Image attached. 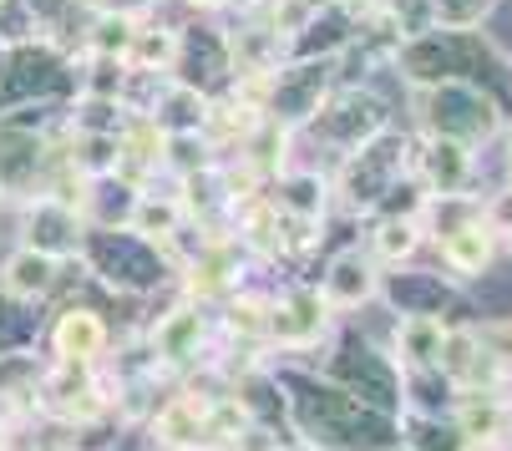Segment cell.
Wrapping results in <instances>:
<instances>
[{
    "label": "cell",
    "instance_id": "7402d4cb",
    "mask_svg": "<svg viewBox=\"0 0 512 451\" xmlns=\"http://www.w3.org/2000/svg\"><path fill=\"white\" fill-rule=\"evenodd\" d=\"M482 218L492 223V234H507V229H512V188L497 193V198H487V203H482Z\"/></svg>",
    "mask_w": 512,
    "mask_h": 451
},
{
    "label": "cell",
    "instance_id": "9c48e42d",
    "mask_svg": "<svg viewBox=\"0 0 512 451\" xmlns=\"http://www.w3.org/2000/svg\"><path fill=\"white\" fill-rule=\"evenodd\" d=\"M512 426V406L497 396V391H462L457 401V431L472 441V446H497Z\"/></svg>",
    "mask_w": 512,
    "mask_h": 451
},
{
    "label": "cell",
    "instance_id": "30bf717a",
    "mask_svg": "<svg viewBox=\"0 0 512 451\" xmlns=\"http://www.w3.org/2000/svg\"><path fill=\"white\" fill-rule=\"evenodd\" d=\"M208 401H213V396H203V391L173 396V401L153 416V441H158V446H198V441H203Z\"/></svg>",
    "mask_w": 512,
    "mask_h": 451
},
{
    "label": "cell",
    "instance_id": "ba28073f",
    "mask_svg": "<svg viewBox=\"0 0 512 451\" xmlns=\"http://www.w3.org/2000/svg\"><path fill=\"white\" fill-rule=\"evenodd\" d=\"M56 274H61V259L56 254H41L31 244H21L6 264H0V289L11 299H41L56 289Z\"/></svg>",
    "mask_w": 512,
    "mask_h": 451
},
{
    "label": "cell",
    "instance_id": "ac0fdd59",
    "mask_svg": "<svg viewBox=\"0 0 512 451\" xmlns=\"http://www.w3.org/2000/svg\"><path fill=\"white\" fill-rule=\"evenodd\" d=\"M259 254H279L289 239H284V218H279V208L274 203H264V198H249L244 203V229H239Z\"/></svg>",
    "mask_w": 512,
    "mask_h": 451
},
{
    "label": "cell",
    "instance_id": "3957f363",
    "mask_svg": "<svg viewBox=\"0 0 512 451\" xmlns=\"http://www.w3.org/2000/svg\"><path fill=\"white\" fill-rule=\"evenodd\" d=\"M26 244L41 249V254H56V259L77 254V244H82V213L71 203H61V198H51V193H36L31 213H26Z\"/></svg>",
    "mask_w": 512,
    "mask_h": 451
},
{
    "label": "cell",
    "instance_id": "5bb4252c",
    "mask_svg": "<svg viewBox=\"0 0 512 451\" xmlns=\"http://www.w3.org/2000/svg\"><path fill=\"white\" fill-rule=\"evenodd\" d=\"M274 208L284 213V223H315L325 213V178L320 173H284Z\"/></svg>",
    "mask_w": 512,
    "mask_h": 451
},
{
    "label": "cell",
    "instance_id": "603a6c76",
    "mask_svg": "<svg viewBox=\"0 0 512 451\" xmlns=\"http://www.w3.org/2000/svg\"><path fill=\"white\" fill-rule=\"evenodd\" d=\"M153 6H158V0H102V11H117V16H132V21L148 16Z\"/></svg>",
    "mask_w": 512,
    "mask_h": 451
},
{
    "label": "cell",
    "instance_id": "484cf974",
    "mask_svg": "<svg viewBox=\"0 0 512 451\" xmlns=\"http://www.w3.org/2000/svg\"><path fill=\"white\" fill-rule=\"evenodd\" d=\"M502 239H507V244H512V229H507V234H502Z\"/></svg>",
    "mask_w": 512,
    "mask_h": 451
},
{
    "label": "cell",
    "instance_id": "2e32d148",
    "mask_svg": "<svg viewBox=\"0 0 512 451\" xmlns=\"http://www.w3.org/2000/svg\"><path fill=\"white\" fill-rule=\"evenodd\" d=\"M416 244H421V218H416V213H391V218L376 223V234H371V249H376V259H386V264L411 259Z\"/></svg>",
    "mask_w": 512,
    "mask_h": 451
},
{
    "label": "cell",
    "instance_id": "7a4b0ae2",
    "mask_svg": "<svg viewBox=\"0 0 512 451\" xmlns=\"http://www.w3.org/2000/svg\"><path fill=\"white\" fill-rule=\"evenodd\" d=\"M436 244H442V264H447L457 279H477V274L492 264L497 234H492V223L482 218V208H467L457 223H447V229L436 234Z\"/></svg>",
    "mask_w": 512,
    "mask_h": 451
},
{
    "label": "cell",
    "instance_id": "9a60e30c",
    "mask_svg": "<svg viewBox=\"0 0 512 451\" xmlns=\"http://www.w3.org/2000/svg\"><path fill=\"white\" fill-rule=\"evenodd\" d=\"M249 426H254V411H249L244 396H213L208 401V416H203V441L234 446V441L249 436Z\"/></svg>",
    "mask_w": 512,
    "mask_h": 451
},
{
    "label": "cell",
    "instance_id": "d4e9b609",
    "mask_svg": "<svg viewBox=\"0 0 512 451\" xmlns=\"http://www.w3.org/2000/svg\"><path fill=\"white\" fill-rule=\"evenodd\" d=\"M6 51H11V41H6V36H0V61H6Z\"/></svg>",
    "mask_w": 512,
    "mask_h": 451
},
{
    "label": "cell",
    "instance_id": "5b68a950",
    "mask_svg": "<svg viewBox=\"0 0 512 451\" xmlns=\"http://www.w3.org/2000/svg\"><path fill=\"white\" fill-rule=\"evenodd\" d=\"M416 168L426 173L431 198H447V193H467V183H472V173H477V158H472V142L436 132V137L426 142V153L416 158Z\"/></svg>",
    "mask_w": 512,
    "mask_h": 451
},
{
    "label": "cell",
    "instance_id": "7c38bea8",
    "mask_svg": "<svg viewBox=\"0 0 512 451\" xmlns=\"http://www.w3.org/2000/svg\"><path fill=\"white\" fill-rule=\"evenodd\" d=\"M447 325L436 315H406L396 325V360L406 370H436V350H442Z\"/></svg>",
    "mask_w": 512,
    "mask_h": 451
},
{
    "label": "cell",
    "instance_id": "8992f818",
    "mask_svg": "<svg viewBox=\"0 0 512 451\" xmlns=\"http://www.w3.org/2000/svg\"><path fill=\"white\" fill-rule=\"evenodd\" d=\"M51 350L61 355V360H102V350H107V325H102V315L97 310H82V305H71V310H61L56 315V325H51Z\"/></svg>",
    "mask_w": 512,
    "mask_h": 451
},
{
    "label": "cell",
    "instance_id": "e0dca14e",
    "mask_svg": "<svg viewBox=\"0 0 512 451\" xmlns=\"http://www.w3.org/2000/svg\"><path fill=\"white\" fill-rule=\"evenodd\" d=\"M41 360H31L26 350H11L0 355V406H26L36 401V386H41Z\"/></svg>",
    "mask_w": 512,
    "mask_h": 451
},
{
    "label": "cell",
    "instance_id": "8fae6325",
    "mask_svg": "<svg viewBox=\"0 0 512 451\" xmlns=\"http://www.w3.org/2000/svg\"><path fill=\"white\" fill-rule=\"evenodd\" d=\"M183 218H188L183 198H158V193H137L132 198V213H127L132 234L153 239V244H173L183 234Z\"/></svg>",
    "mask_w": 512,
    "mask_h": 451
},
{
    "label": "cell",
    "instance_id": "4fadbf2b",
    "mask_svg": "<svg viewBox=\"0 0 512 451\" xmlns=\"http://www.w3.org/2000/svg\"><path fill=\"white\" fill-rule=\"evenodd\" d=\"M183 56V36L173 26H132V46H127V66L132 71H173V61Z\"/></svg>",
    "mask_w": 512,
    "mask_h": 451
},
{
    "label": "cell",
    "instance_id": "cb8c5ba5",
    "mask_svg": "<svg viewBox=\"0 0 512 451\" xmlns=\"http://www.w3.org/2000/svg\"><path fill=\"white\" fill-rule=\"evenodd\" d=\"M188 6H198V11H218V6H229V0H188Z\"/></svg>",
    "mask_w": 512,
    "mask_h": 451
},
{
    "label": "cell",
    "instance_id": "277c9868",
    "mask_svg": "<svg viewBox=\"0 0 512 451\" xmlns=\"http://www.w3.org/2000/svg\"><path fill=\"white\" fill-rule=\"evenodd\" d=\"M320 294L330 310H360L371 305V299L381 294V274H376V259H365L360 249H345L330 259L325 279H320Z\"/></svg>",
    "mask_w": 512,
    "mask_h": 451
},
{
    "label": "cell",
    "instance_id": "6da1fadb",
    "mask_svg": "<svg viewBox=\"0 0 512 451\" xmlns=\"http://www.w3.org/2000/svg\"><path fill=\"white\" fill-rule=\"evenodd\" d=\"M325 325H330V305H325L320 289H284L274 305H269V330H264V340L300 350V345H315Z\"/></svg>",
    "mask_w": 512,
    "mask_h": 451
},
{
    "label": "cell",
    "instance_id": "52a82bcc",
    "mask_svg": "<svg viewBox=\"0 0 512 451\" xmlns=\"http://www.w3.org/2000/svg\"><path fill=\"white\" fill-rule=\"evenodd\" d=\"M203 335H208L203 310H198V305H178V310H168V315L153 325V355H158L163 365H188V360H198Z\"/></svg>",
    "mask_w": 512,
    "mask_h": 451
},
{
    "label": "cell",
    "instance_id": "44dd1931",
    "mask_svg": "<svg viewBox=\"0 0 512 451\" xmlns=\"http://www.w3.org/2000/svg\"><path fill=\"white\" fill-rule=\"evenodd\" d=\"M477 345L512 370V320H487V325L477 330Z\"/></svg>",
    "mask_w": 512,
    "mask_h": 451
},
{
    "label": "cell",
    "instance_id": "4316f807",
    "mask_svg": "<svg viewBox=\"0 0 512 451\" xmlns=\"http://www.w3.org/2000/svg\"><path fill=\"white\" fill-rule=\"evenodd\" d=\"M0 193H6V188H0Z\"/></svg>",
    "mask_w": 512,
    "mask_h": 451
},
{
    "label": "cell",
    "instance_id": "d6986e66",
    "mask_svg": "<svg viewBox=\"0 0 512 451\" xmlns=\"http://www.w3.org/2000/svg\"><path fill=\"white\" fill-rule=\"evenodd\" d=\"M127 46H132V16H117V11H102L87 31V51L92 56H122L127 61Z\"/></svg>",
    "mask_w": 512,
    "mask_h": 451
},
{
    "label": "cell",
    "instance_id": "ffe728a7",
    "mask_svg": "<svg viewBox=\"0 0 512 451\" xmlns=\"http://www.w3.org/2000/svg\"><path fill=\"white\" fill-rule=\"evenodd\" d=\"M229 330L244 335V340H264V330H269V305H264V299H254V294H239L234 305H229Z\"/></svg>",
    "mask_w": 512,
    "mask_h": 451
}]
</instances>
